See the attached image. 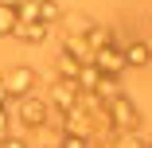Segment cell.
Segmentation results:
<instances>
[{"mask_svg":"<svg viewBox=\"0 0 152 148\" xmlns=\"http://www.w3.org/2000/svg\"><path fill=\"white\" fill-rule=\"evenodd\" d=\"M16 117H20V125H12V133H31V129H43L51 121V101L35 98V94H27L16 101Z\"/></svg>","mask_w":152,"mask_h":148,"instance_id":"1","label":"cell"},{"mask_svg":"<svg viewBox=\"0 0 152 148\" xmlns=\"http://www.w3.org/2000/svg\"><path fill=\"white\" fill-rule=\"evenodd\" d=\"M0 86H4L8 101H20V98H27V94H35L39 74H35L31 66H12L8 74H0Z\"/></svg>","mask_w":152,"mask_h":148,"instance_id":"2","label":"cell"},{"mask_svg":"<svg viewBox=\"0 0 152 148\" xmlns=\"http://www.w3.org/2000/svg\"><path fill=\"white\" fill-rule=\"evenodd\" d=\"M109 121H113L117 136H125V133H140V109H137L125 94H121V98L109 101Z\"/></svg>","mask_w":152,"mask_h":148,"instance_id":"3","label":"cell"},{"mask_svg":"<svg viewBox=\"0 0 152 148\" xmlns=\"http://www.w3.org/2000/svg\"><path fill=\"white\" fill-rule=\"evenodd\" d=\"M94 66H98L102 74H109V78H121V70H125V51H121V47H102V51H94Z\"/></svg>","mask_w":152,"mask_h":148,"instance_id":"4","label":"cell"},{"mask_svg":"<svg viewBox=\"0 0 152 148\" xmlns=\"http://www.w3.org/2000/svg\"><path fill=\"white\" fill-rule=\"evenodd\" d=\"M125 51V66H148L152 63V43H129Z\"/></svg>","mask_w":152,"mask_h":148,"instance_id":"5","label":"cell"},{"mask_svg":"<svg viewBox=\"0 0 152 148\" xmlns=\"http://www.w3.org/2000/svg\"><path fill=\"white\" fill-rule=\"evenodd\" d=\"M16 39H23V43H43L47 35H51V27L47 23H16V31H12Z\"/></svg>","mask_w":152,"mask_h":148,"instance_id":"6","label":"cell"},{"mask_svg":"<svg viewBox=\"0 0 152 148\" xmlns=\"http://www.w3.org/2000/svg\"><path fill=\"white\" fill-rule=\"evenodd\" d=\"M94 98H98V101H105V105H109V101H113V98H121V82H117V78H109V74H102V82H98V86H94Z\"/></svg>","mask_w":152,"mask_h":148,"instance_id":"7","label":"cell"},{"mask_svg":"<svg viewBox=\"0 0 152 148\" xmlns=\"http://www.w3.org/2000/svg\"><path fill=\"white\" fill-rule=\"evenodd\" d=\"M66 23H70V35H90V27H94V20L82 16V12H70Z\"/></svg>","mask_w":152,"mask_h":148,"instance_id":"8","label":"cell"},{"mask_svg":"<svg viewBox=\"0 0 152 148\" xmlns=\"http://www.w3.org/2000/svg\"><path fill=\"white\" fill-rule=\"evenodd\" d=\"M16 23H20L16 8H8V4H0V35H12V31H16Z\"/></svg>","mask_w":152,"mask_h":148,"instance_id":"9","label":"cell"},{"mask_svg":"<svg viewBox=\"0 0 152 148\" xmlns=\"http://www.w3.org/2000/svg\"><path fill=\"white\" fill-rule=\"evenodd\" d=\"M0 148H31V144H27V136H23V133H8L4 140H0Z\"/></svg>","mask_w":152,"mask_h":148,"instance_id":"10","label":"cell"},{"mask_svg":"<svg viewBox=\"0 0 152 148\" xmlns=\"http://www.w3.org/2000/svg\"><path fill=\"white\" fill-rule=\"evenodd\" d=\"M90 148H98V144H90Z\"/></svg>","mask_w":152,"mask_h":148,"instance_id":"11","label":"cell"}]
</instances>
